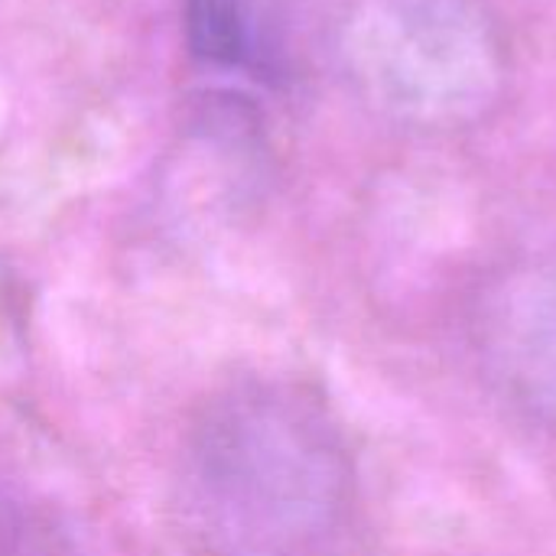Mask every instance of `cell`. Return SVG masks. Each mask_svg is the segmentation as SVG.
Masks as SVG:
<instances>
[{
  "label": "cell",
  "mask_w": 556,
  "mask_h": 556,
  "mask_svg": "<svg viewBox=\"0 0 556 556\" xmlns=\"http://www.w3.org/2000/svg\"><path fill=\"white\" fill-rule=\"evenodd\" d=\"M0 556H72V547L49 515L0 495Z\"/></svg>",
  "instance_id": "cell-5"
},
{
  "label": "cell",
  "mask_w": 556,
  "mask_h": 556,
  "mask_svg": "<svg viewBox=\"0 0 556 556\" xmlns=\"http://www.w3.org/2000/svg\"><path fill=\"white\" fill-rule=\"evenodd\" d=\"M339 59L355 94L410 130L472 127L508 85V42L485 0H355Z\"/></svg>",
  "instance_id": "cell-2"
},
{
  "label": "cell",
  "mask_w": 556,
  "mask_h": 556,
  "mask_svg": "<svg viewBox=\"0 0 556 556\" xmlns=\"http://www.w3.org/2000/svg\"><path fill=\"white\" fill-rule=\"evenodd\" d=\"M189 20L199 55L238 65L251 52L248 0H189Z\"/></svg>",
  "instance_id": "cell-4"
},
{
  "label": "cell",
  "mask_w": 556,
  "mask_h": 556,
  "mask_svg": "<svg viewBox=\"0 0 556 556\" xmlns=\"http://www.w3.org/2000/svg\"><path fill=\"white\" fill-rule=\"evenodd\" d=\"M186 479L228 556H326L355 508V466L332 414L300 384L212 394L186 437Z\"/></svg>",
  "instance_id": "cell-1"
},
{
  "label": "cell",
  "mask_w": 556,
  "mask_h": 556,
  "mask_svg": "<svg viewBox=\"0 0 556 556\" xmlns=\"http://www.w3.org/2000/svg\"><path fill=\"white\" fill-rule=\"evenodd\" d=\"M469 329L492 391L521 417L556 427V267H518L492 280Z\"/></svg>",
  "instance_id": "cell-3"
}]
</instances>
